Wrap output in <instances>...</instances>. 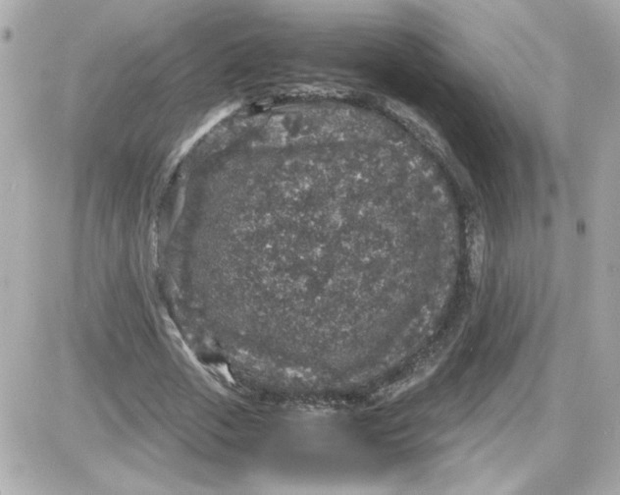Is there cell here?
I'll list each match as a JSON object with an SVG mask.
<instances>
[{"label":"cell","instance_id":"cell-1","mask_svg":"<svg viewBox=\"0 0 620 495\" xmlns=\"http://www.w3.org/2000/svg\"><path fill=\"white\" fill-rule=\"evenodd\" d=\"M485 249L484 230L481 225L476 224L472 230L471 244V274L473 278H479L483 266Z\"/></svg>","mask_w":620,"mask_h":495}]
</instances>
